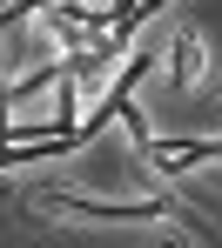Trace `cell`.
I'll use <instances>...</instances> for the list:
<instances>
[{
  "instance_id": "6da1fadb",
  "label": "cell",
  "mask_w": 222,
  "mask_h": 248,
  "mask_svg": "<svg viewBox=\"0 0 222 248\" xmlns=\"http://www.w3.org/2000/svg\"><path fill=\"white\" fill-rule=\"evenodd\" d=\"M74 208V215H94V221H162V215H175L169 202H135V208H101V202H61Z\"/></svg>"
}]
</instances>
